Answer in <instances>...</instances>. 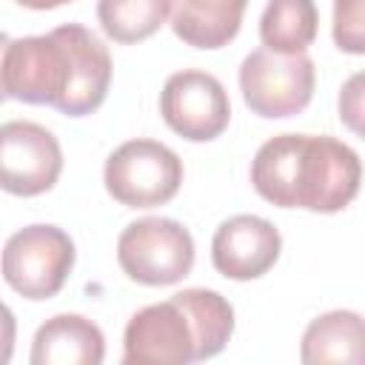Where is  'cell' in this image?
I'll return each mask as SVG.
<instances>
[{
  "label": "cell",
  "instance_id": "ac0fdd59",
  "mask_svg": "<svg viewBox=\"0 0 365 365\" xmlns=\"http://www.w3.org/2000/svg\"><path fill=\"white\" fill-rule=\"evenodd\" d=\"M20 6H26V9H37V11H46V9H57V6H63V3H71V0H17Z\"/></svg>",
  "mask_w": 365,
  "mask_h": 365
},
{
  "label": "cell",
  "instance_id": "e0dca14e",
  "mask_svg": "<svg viewBox=\"0 0 365 365\" xmlns=\"http://www.w3.org/2000/svg\"><path fill=\"white\" fill-rule=\"evenodd\" d=\"M336 111L342 125L365 140V71H356L342 83Z\"/></svg>",
  "mask_w": 365,
  "mask_h": 365
},
{
  "label": "cell",
  "instance_id": "ba28073f",
  "mask_svg": "<svg viewBox=\"0 0 365 365\" xmlns=\"http://www.w3.org/2000/svg\"><path fill=\"white\" fill-rule=\"evenodd\" d=\"M160 114L174 134L191 143H208L228 128L231 103L225 86L214 74L182 68L165 80L160 91Z\"/></svg>",
  "mask_w": 365,
  "mask_h": 365
},
{
  "label": "cell",
  "instance_id": "2e32d148",
  "mask_svg": "<svg viewBox=\"0 0 365 365\" xmlns=\"http://www.w3.org/2000/svg\"><path fill=\"white\" fill-rule=\"evenodd\" d=\"M334 43L345 54H365V0H334Z\"/></svg>",
  "mask_w": 365,
  "mask_h": 365
},
{
  "label": "cell",
  "instance_id": "30bf717a",
  "mask_svg": "<svg viewBox=\"0 0 365 365\" xmlns=\"http://www.w3.org/2000/svg\"><path fill=\"white\" fill-rule=\"evenodd\" d=\"M282 237L265 217L237 214L225 220L211 240V262L228 279H257L274 268Z\"/></svg>",
  "mask_w": 365,
  "mask_h": 365
},
{
  "label": "cell",
  "instance_id": "3957f363",
  "mask_svg": "<svg viewBox=\"0 0 365 365\" xmlns=\"http://www.w3.org/2000/svg\"><path fill=\"white\" fill-rule=\"evenodd\" d=\"M234 334L231 302L208 288H185L137 311L123 334L125 365H185L217 356Z\"/></svg>",
  "mask_w": 365,
  "mask_h": 365
},
{
  "label": "cell",
  "instance_id": "6da1fadb",
  "mask_svg": "<svg viewBox=\"0 0 365 365\" xmlns=\"http://www.w3.org/2000/svg\"><path fill=\"white\" fill-rule=\"evenodd\" d=\"M0 77L11 100L86 117L97 111L108 94L111 57L86 26L66 23L48 34L9 40Z\"/></svg>",
  "mask_w": 365,
  "mask_h": 365
},
{
  "label": "cell",
  "instance_id": "8992f818",
  "mask_svg": "<svg viewBox=\"0 0 365 365\" xmlns=\"http://www.w3.org/2000/svg\"><path fill=\"white\" fill-rule=\"evenodd\" d=\"M103 182L120 205L154 208L180 191L182 160L157 140H128L108 154Z\"/></svg>",
  "mask_w": 365,
  "mask_h": 365
},
{
  "label": "cell",
  "instance_id": "5b68a950",
  "mask_svg": "<svg viewBox=\"0 0 365 365\" xmlns=\"http://www.w3.org/2000/svg\"><path fill=\"white\" fill-rule=\"evenodd\" d=\"M314 83L317 68L305 51L279 54L271 48H257L240 66V91L245 106L268 120L294 117L308 108Z\"/></svg>",
  "mask_w": 365,
  "mask_h": 365
},
{
  "label": "cell",
  "instance_id": "52a82bcc",
  "mask_svg": "<svg viewBox=\"0 0 365 365\" xmlns=\"http://www.w3.org/2000/svg\"><path fill=\"white\" fill-rule=\"evenodd\" d=\"M74 268V242L57 225H26L6 240L3 279L26 299L60 294Z\"/></svg>",
  "mask_w": 365,
  "mask_h": 365
},
{
  "label": "cell",
  "instance_id": "7c38bea8",
  "mask_svg": "<svg viewBox=\"0 0 365 365\" xmlns=\"http://www.w3.org/2000/svg\"><path fill=\"white\" fill-rule=\"evenodd\" d=\"M299 359L305 365H365V317L356 311H328L302 334Z\"/></svg>",
  "mask_w": 365,
  "mask_h": 365
},
{
  "label": "cell",
  "instance_id": "277c9868",
  "mask_svg": "<svg viewBox=\"0 0 365 365\" xmlns=\"http://www.w3.org/2000/svg\"><path fill=\"white\" fill-rule=\"evenodd\" d=\"M117 262L140 285H174L194 268V237L177 220L143 217L123 228Z\"/></svg>",
  "mask_w": 365,
  "mask_h": 365
},
{
  "label": "cell",
  "instance_id": "9c48e42d",
  "mask_svg": "<svg viewBox=\"0 0 365 365\" xmlns=\"http://www.w3.org/2000/svg\"><path fill=\"white\" fill-rule=\"evenodd\" d=\"M63 151L57 137L31 123L9 120L0 128V185L17 197H37L60 180Z\"/></svg>",
  "mask_w": 365,
  "mask_h": 365
},
{
  "label": "cell",
  "instance_id": "9a60e30c",
  "mask_svg": "<svg viewBox=\"0 0 365 365\" xmlns=\"http://www.w3.org/2000/svg\"><path fill=\"white\" fill-rule=\"evenodd\" d=\"M174 9V0H100L97 20L114 43H140L151 37Z\"/></svg>",
  "mask_w": 365,
  "mask_h": 365
},
{
  "label": "cell",
  "instance_id": "4fadbf2b",
  "mask_svg": "<svg viewBox=\"0 0 365 365\" xmlns=\"http://www.w3.org/2000/svg\"><path fill=\"white\" fill-rule=\"evenodd\" d=\"M245 6L248 0H174L171 29L194 48H222L237 37Z\"/></svg>",
  "mask_w": 365,
  "mask_h": 365
},
{
  "label": "cell",
  "instance_id": "5bb4252c",
  "mask_svg": "<svg viewBox=\"0 0 365 365\" xmlns=\"http://www.w3.org/2000/svg\"><path fill=\"white\" fill-rule=\"evenodd\" d=\"M319 14L314 0H268L259 17V40L279 54H299L317 37Z\"/></svg>",
  "mask_w": 365,
  "mask_h": 365
},
{
  "label": "cell",
  "instance_id": "7a4b0ae2",
  "mask_svg": "<svg viewBox=\"0 0 365 365\" xmlns=\"http://www.w3.org/2000/svg\"><path fill=\"white\" fill-rule=\"evenodd\" d=\"M251 182L271 205L334 214L359 194L362 163L336 137L277 134L254 154Z\"/></svg>",
  "mask_w": 365,
  "mask_h": 365
},
{
  "label": "cell",
  "instance_id": "8fae6325",
  "mask_svg": "<svg viewBox=\"0 0 365 365\" xmlns=\"http://www.w3.org/2000/svg\"><path fill=\"white\" fill-rule=\"evenodd\" d=\"M103 356V331L80 314H57L46 319L31 342V365H100Z\"/></svg>",
  "mask_w": 365,
  "mask_h": 365
}]
</instances>
